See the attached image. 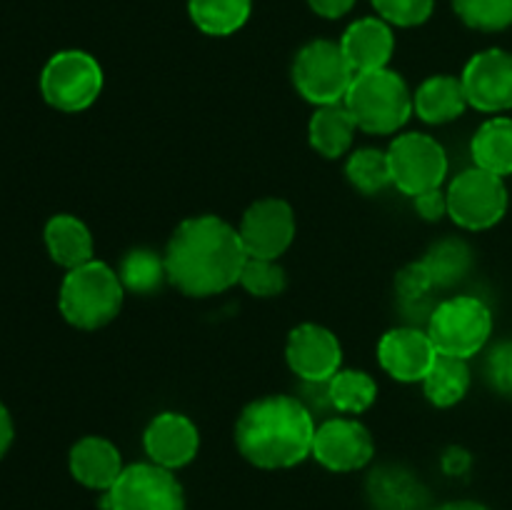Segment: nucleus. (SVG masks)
<instances>
[{
    "mask_svg": "<svg viewBox=\"0 0 512 510\" xmlns=\"http://www.w3.org/2000/svg\"><path fill=\"white\" fill-rule=\"evenodd\" d=\"M380 18L398 28H415L433 15L435 0H370Z\"/></svg>",
    "mask_w": 512,
    "mask_h": 510,
    "instance_id": "nucleus-33",
    "label": "nucleus"
},
{
    "mask_svg": "<svg viewBox=\"0 0 512 510\" xmlns=\"http://www.w3.org/2000/svg\"><path fill=\"white\" fill-rule=\"evenodd\" d=\"M313 413L293 395H265L245 405L235 423V445L255 468L283 470L313 455Z\"/></svg>",
    "mask_w": 512,
    "mask_h": 510,
    "instance_id": "nucleus-2",
    "label": "nucleus"
},
{
    "mask_svg": "<svg viewBox=\"0 0 512 510\" xmlns=\"http://www.w3.org/2000/svg\"><path fill=\"white\" fill-rule=\"evenodd\" d=\"M355 80L353 65L340 43L313 40L298 50L293 60V85L315 108L343 103Z\"/></svg>",
    "mask_w": 512,
    "mask_h": 510,
    "instance_id": "nucleus-7",
    "label": "nucleus"
},
{
    "mask_svg": "<svg viewBox=\"0 0 512 510\" xmlns=\"http://www.w3.org/2000/svg\"><path fill=\"white\" fill-rule=\"evenodd\" d=\"M425 330L438 353L470 360L493 335V313L475 295H455L435 305Z\"/></svg>",
    "mask_w": 512,
    "mask_h": 510,
    "instance_id": "nucleus-5",
    "label": "nucleus"
},
{
    "mask_svg": "<svg viewBox=\"0 0 512 510\" xmlns=\"http://www.w3.org/2000/svg\"><path fill=\"white\" fill-rule=\"evenodd\" d=\"M240 285L255 298H275L285 290L288 278L278 260L273 258H248L240 270Z\"/></svg>",
    "mask_w": 512,
    "mask_h": 510,
    "instance_id": "nucleus-32",
    "label": "nucleus"
},
{
    "mask_svg": "<svg viewBox=\"0 0 512 510\" xmlns=\"http://www.w3.org/2000/svg\"><path fill=\"white\" fill-rule=\"evenodd\" d=\"M123 300L125 288L118 278V270L93 258L68 270L60 283L58 308L73 328L98 330L118 318Z\"/></svg>",
    "mask_w": 512,
    "mask_h": 510,
    "instance_id": "nucleus-3",
    "label": "nucleus"
},
{
    "mask_svg": "<svg viewBox=\"0 0 512 510\" xmlns=\"http://www.w3.org/2000/svg\"><path fill=\"white\" fill-rule=\"evenodd\" d=\"M468 108L463 80L455 75H430L413 93V113L430 125L458 120Z\"/></svg>",
    "mask_w": 512,
    "mask_h": 510,
    "instance_id": "nucleus-20",
    "label": "nucleus"
},
{
    "mask_svg": "<svg viewBox=\"0 0 512 510\" xmlns=\"http://www.w3.org/2000/svg\"><path fill=\"white\" fill-rule=\"evenodd\" d=\"M345 175H348L350 185L360 190L363 195L383 193L388 185H393V175H390V160L388 150L378 148H358L348 155L345 163Z\"/></svg>",
    "mask_w": 512,
    "mask_h": 510,
    "instance_id": "nucleus-29",
    "label": "nucleus"
},
{
    "mask_svg": "<svg viewBox=\"0 0 512 510\" xmlns=\"http://www.w3.org/2000/svg\"><path fill=\"white\" fill-rule=\"evenodd\" d=\"M445 195H448L450 220L465 230L493 228L508 210V188L503 178L478 165L455 175Z\"/></svg>",
    "mask_w": 512,
    "mask_h": 510,
    "instance_id": "nucleus-8",
    "label": "nucleus"
},
{
    "mask_svg": "<svg viewBox=\"0 0 512 510\" xmlns=\"http://www.w3.org/2000/svg\"><path fill=\"white\" fill-rule=\"evenodd\" d=\"M328 403L338 413H365L378 398V383L365 370L340 368L333 378L325 383Z\"/></svg>",
    "mask_w": 512,
    "mask_h": 510,
    "instance_id": "nucleus-28",
    "label": "nucleus"
},
{
    "mask_svg": "<svg viewBox=\"0 0 512 510\" xmlns=\"http://www.w3.org/2000/svg\"><path fill=\"white\" fill-rule=\"evenodd\" d=\"M423 265L433 278L435 290L455 288L473 270V250L460 238H443L425 253Z\"/></svg>",
    "mask_w": 512,
    "mask_h": 510,
    "instance_id": "nucleus-25",
    "label": "nucleus"
},
{
    "mask_svg": "<svg viewBox=\"0 0 512 510\" xmlns=\"http://www.w3.org/2000/svg\"><path fill=\"white\" fill-rule=\"evenodd\" d=\"M355 130H358V125L343 103L323 105L310 118L308 140L315 153L328 160H338L353 148Z\"/></svg>",
    "mask_w": 512,
    "mask_h": 510,
    "instance_id": "nucleus-22",
    "label": "nucleus"
},
{
    "mask_svg": "<svg viewBox=\"0 0 512 510\" xmlns=\"http://www.w3.org/2000/svg\"><path fill=\"white\" fill-rule=\"evenodd\" d=\"M435 510H488L480 503H470V500H458V503H445Z\"/></svg>",
    "mask_w": 512,
    "mask_h": 510,
    "instance_id": "nucleus-38",
    "label": "nucleus"
},
{
    "mask_svg": "<svg viewBox=\"0 0 512 510\" xmlns=\"http://www.w3.org/2000/svg\"><path fill=\"white\" fill-rule=\"evenodd\" d=\"M105 510H185L183 485L173 470L155 463L125 465L103 495Z\"/></svg>",
    "mask_w": 512,
    "mask_h": 510,
    "instance_id": "nucleus-10",
    "label": "nucleus"
},
{
    "mask_svg": "<svg viewBox=\"0 0 512 510\" xmlns=\"http://www.w3.org/2000/svg\"><path fill=\"white\" fill-rule=\"evenodd\" d=\"M118 445L100 435H85L70 448V473L90 490H110L123 473Z\"/></svg>",
    "mask_w": 512,
    "mask_h": 510,
    "instance_id": "nucleus-18",
    "label": "nucleus"
},
{
    "mask_svg": "<svg viewBox=\"0 0 512 510\" xmlns=\"http://www.w3.org/2000/svg\"><path fill=\"white\" fill-rule=\"evenodd\" d=\"M460 80L470 108L480 113H505L512 108V53L508 50L488 48L475 53Z\"/></svg>",
    "mask_w": 512,
    "mask_h": 510,
    "instance_id": "nucleus-12",
    "label": "nucleus"
},
{
    "mask_svg": "<svg viewBox=\"0 0 512 510\" xmlns=\"http://www.w3.org/2000/svg\"><path fill=\"white\" fill-rule=\"evenodd\" d=\"M45 248L48 255L63 268L73 270L78 265L93 260L95 243L90 228L80 218L68 213L53 215V218L45 223Z\"/></svg>",
    "mask_w": 512,
    "mask_h": 510,
    "instance_id": "nucleus-21",
    "label": "nucleus"
},
{
    "mask_svg": "<svg viewBox=\"0 0 512 510\" xmlns=\"http://www.w3.org/2000/svg\"><path fill=\"white\" fill-rule=\"evenodd\" d=\"M453 8L468 28L485 33L512 25V0H453Z\"/></svg>",
    "mask_w": 512,
    "mask_h": 510,
    "instance_id": "nucleus-31",
    "label": "nucleus"
},
{
    "mask_svg": "<svg viewBox=\"0 0 512 510\" xmlns=\"http://www.w3.org/2000/svg\"><path fill=\"white\" fill-rule=\"evenodd\" d=\"M470 390L468 360L438 353L433 368L423 380V393L435 408H453Z\"/></svg>",
    "mask_w": 512,
    "mask_h": 510,
    "instance_id": "nucleus-24",
    "label": "nucleus"
},
{
    "mask_svg": "<svg viewBox=\"0 0 512 510\" xmlns=\"http://www.w3.org/2000/svg\"><path fill=\"white\" fill-rule=\"evenodd\" d=\"M163 258L170 285L190 298H210L240 283L248 253L228 220L195 215L175 228Z\"/></svg>",
    "mask_w": 512,
    "mask_h": 510,
    "instance_id": "nucleus-1",
    "label": "nucleus"
},
{
    "mask_svg": "<svg viewBox=\"0 0 512 510\" xmlns=\"http://www.w3.org/2000/svg\"><path fill=\"white\" fill-rule=\"evenodd\" d=\"M375 455V440L360 420L330 418L318 425L313 458L333 473H353L365 468Z\"/></svg>",
    "mask_w": 512,
    "mask_h": 510,
    "instance_id": "nucleus-13",
    "label": "nucleus"
},
{
    "mask_svg": "<svg viewBox=\"0 0 512 510\" xmlns=\"http://www.w3.org/2000/svg\"><path fill=\"white\" fill-rule=\"evenodd\" d=\"M143 448L150 463L168 470L183 468L200 450L198 425L188 415L165 410V413L155 415L145 428Z\"/></svg>",
    "mask_w": 512,
    "mask_h": 510,
    "instance_id": "nucleus-16",
    "label": "nucleus"
},
{
    "mask_svg": "<svg viewBox=\"0 0 512 510\" xmlns=\"http://www.w3.org/2000/svg\"><path fill=\"white\" fill-rule=\"evenodd\" d=\"M308 5L313 8V13H318L320 18H343L345 13H350L355 5V0H308Z\"/></svg>",
    "mask_w": 512,
    "mask_h": 510,
    "instance_id": "nucleus-36",
    "label": "nucleus"
},
{
    "mask_svg": "<svg viewBox=\"0 0 512 510\" xmlns=\"http://www.w3.org/2000/svg\"><path fill=\"white\" fill-rule=\"evenodd\" d=\"M485 380L495 393L512 398V340L495 345L485 360Z\"/></svg>",
    "mask_w": 512,
    "mask_h": 510,
    "instance_id": "nucleus-34",
    "label": "nucleus"
},
{
    "mask_svg": "<svg viewBox=\"0 0 512 510\" xmlns=\"http://www.w3.org/2000/svg\"><path fill=\"white\" fill-rule=\"evenodd\" d=\"M240 240L248 258L278 260L295 240V213L280 198L255 200L240 220Z\"/></svg>",
    "mask_w": 512,
    "mask_h": 510,
    "instance_id": "nucleus-11",
    "label": "nucleus"
},
{
    "mask_svg": "<svg viewBox=\"0 0 512 510\" xmlns=\"http://www.w3.org/2000/svg\"><path fill=\"white\" fill-rule=\"evenodd\" d=\"M343 105L358 130L370 135H393L413 115V93L400 73L390 68L355 75Z\"/></svg>",
    "mask_w": 512,
    "mask_h": 510,
    "instance_id": "nucleus-4",
    "label": "nucleus"
},
{
    "mask_svg": "<svg viewBox=\"0 0 512 510\" xmlns=\"http://www.w3.org/2000/svg\"><path fill=\"white\" fill-rule=\"evenodd\" d=\"M345 58L353 65L355 75L368 70L388 68L395 53V35L383 18H360L340 38Z\"/></svg>",
    "mask_w": 512,
    "mask_h": 510,
    "instance_id": "nucleus-17",
    "label": "nucleus"
},
{
    "mask_svg": "<svg viewBox=\"0 0 512 510\" xmlns=\"http://www.w3.org/2000/svg\"><path fill=\"white\" fill-rule=\"evenodd\" d=\"M285 360L305 383H328L343 368V345L333 330L318 323H303L290 330Z\"/></svg>",
    "mask_w": 512,
    "mask_h": 510,
    "instance_id": "nucleus-14",
    "label": "nucleus"
},
{
    "mask_svg": "<svg viewBox=\"0 0 512 510\" xmlns=\"http://www.w3.org/2000/svg\"><path fill=\"white\" fill-rule=\"evenodd\" d=\"M368 498L378 510H425L428 490L410 470L380 465L368 478Z\"/></svg>",
    "mask_w": 512,
    "mask_h": 510,
    "instance_id": "nucleus-19",
    "label": "nucleus"
},
{
    "mask_svg": "<svg viewBox=\"0 0 512 510\" xmlns=\"http://www.w3.org/2000/svg\"><path fill=\"white\" fill-rule=\"evenodd\" d=\"M438 350L428 330L420 325H400L388 330L378 343V363L398 383H423L433 368Z\"/></svg>",
    "mask_w": 512,
    "mask_h": 510,
    "instance_id": "nucleus-15",
    "label": "nucleus"
},
{
    "mask_svg": "<svg viewBox=\"0 0 512 510\" xmlns=\"http://www.w3.org/2000/svg\"><path fill=\"white\" fill-rule=\"evenodd\" d=\"M253 0H188L190 20L205 35L225 38L248 23Z\"/></svg>",
    "mask_w": 512,
    "mask_h": 510,
    "instance_id": "nucleus-26",
    "label": "nucleus"
},
{
    "mask_svg": "<svg viewBox=\"0 0 512 510\" xmlns=\"http://www.w3.org/2000/svg\"><path fill=\"white\" fill-rule=\"evenodd\" d=\"M433 290H435L433 278H430L423 260L405 265V268L398 273V278H395V293H398L400 308L408 313L405 318L410 320L425 318V325H428L430 313H433V310H428L430 293H433Z\"/></svg>",
    "mask_w": 512,
    "mask_h": 510,
    "instance_id": "nucleus-30",
    "label": "nucleus"
},
{
    "mask_svg": "<svg viewBox=\"0 0 512 510\" xmlns=\"http://www.w3.org/2000/svg\"><path fill=\"white\" fill-rule=\"evenodd\" d=\"M413 203L415 213L423 220H430V223H438V220H443L448 215V195L440 188L418 195V198H413Z\"/></svg>",
    "mask_w": 512,
    "mask_h": 510,
    "instance_id": "nucleus-35",
    "label": "nucleus"
},
{
    "mask_svg": "<svg viewBox=\"0 0 512 510\" xmlns=\"http://www.w3.org/2000/svg\"><path fill=\"white\" fill-rule=\"evenodd\" d=\"M13 435H15L13 418H10L8 408L0 403V458H3V455L10 450V445H13Z\"/></svg>",
    "mask_w": 512,
    "mask_h": 510,
    "instance_id": "nucleus-37",
    "label": "nucleus"
},
{
    "mask_svg": "<svg viewBox=\"0 0 512 510\" xmlns=\"http://www.w3.org/2000/svg\"><path fill=\"white\" fill-rule=\"evenodd\" d=\"M103 83V68L85 50H60L40 73L43 100L60 113L88 110L103 93Z\"/></svg>",
    "mask_w": 512,
    "mask_h": 510,
    "instance_id": "nucleus-6",
    "label": "nucleus"
},
{
    "mask_svg": "<svg viewBox=\"0 0 512 510\" xmlns=\"http://www.w3.org/2000/svg\"><path fill=\"white\" fill-rule=\"evenodd\" d=\"M118 278L123 283L125 293L153 295L168 283V270L165 258L150 248H133L120 260Z\"/></svg>",
    "mask_w": 512,
    "mask_h": 510,
    "instance_id": "nucleus-27",
    "label": "nucleus"
},
{
    "mask_svg": "<svg viewBox=\"0 0 512 510\" xmlns=\"http://www.w3.org/2000/svg\"><path fill=\"white\" fill-rule=\"evenodd\" d=\"M393 185L408 198L443 188L448 155L435 138L425 133H403L388 148Z\"/></svg>",
    "mask_w": 512,
    "mask_h": 510,
    "instance_id": "nucleus-9",
    "label": "nucleus"
},
{
    "mask_svg": "<svg viewBox=\"0 0 512 510\" xmlns=\"http://www.w3.org/2000/svg\"><path fill=\"white\" fill-rule=\"evenodd\" d=\"M470 153L478 168L500 178L512 175V118L498 115V118L485 120L473 135Z\"/></svg>",
    "mask_w": 512,
    "mask_h": 510,
    "instance_id": "nucleus-23",
    "label": "nucleus"
}]
</instances>
